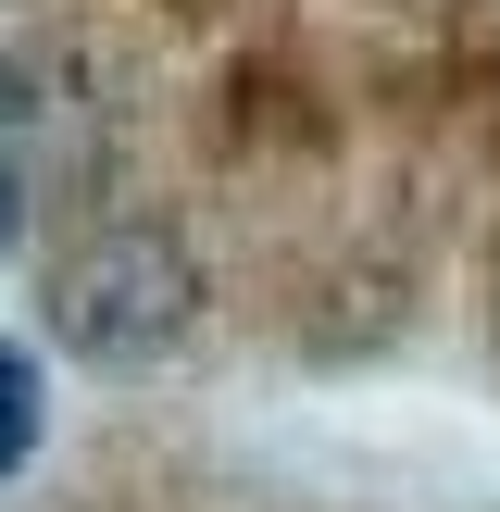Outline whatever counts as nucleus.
I'll return each instance as SVG.
<instances>
[{
  "mask_svg": "<svg viewBox=\"0 0 500 512\" xmlns=\"http://www.w3.org/2000/svg\"><path fill=\"white\" fill-rule=\"evenodd\" d=\"M0 263L88 388L500 413V0H0Z\"/></svg>",
  "mask_w": 500,
  "mask_h": 512,
  "instance_id": "obj_1",
  "label": "nucleus"
},
{
  "mask_svg": "<svg viewBox=\"0 0 500 512\" xmlns=\"http://www.w3.org/2000/svg\"><path fill=\"white\" fill-rule=\"evenodd\" d=\"M0 512H438V500L375 488V475L325 463V450L263 438L238 400L100 388L63 438L25 450Z\"/></svg>",
  "mask_w": 500,
  "mask_h": 512,
  "instance_id": "obj_2",
  "label": "nucleus"
}]
</instances>
